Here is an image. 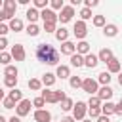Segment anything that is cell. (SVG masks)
Masks as SVG:
<instances>
[{
	"mask_svg": "<svg viewBox=\"0 0 122 122\" xmlns=\"http://www.w3.org/2000/svg\"><path fill=\"white\" fill-rule=\"evenodd\" d=\"M34 53H36V59L46 63V65H59V51L51 44H48V42L38 44Z\"/></svg>",
	"mask_w": 122,
	"mask_h": 122,
	"instance_id": "obj_1",
	"label": "cell"
},
{
	"mask_svg": "<svg viewBox=\"0 0 122 122\" xmlns=\"http://www.w3.org/2000/svg\"><path fill=\"white\" fill-rule=\"evenodd\" d=\"M40 95L44 97V101H46V103H61V101L67 97L63 90H48V88H44Z\"/></svg>",
	"mask_w": 122,
	"mask_h": 122,
	"instance_id": "obj_2",
	"label": "cell"
},
{
	"mask_svg": "<svg viewBox=\"0 0 122 122\" xmlns=\"http://www.w3.org/2000/svg\"><path fill=\"white\" fill-rule=\"evenodd\" d=\"M86 114H88V103L76 101L74 107H72V118H74V120H84Z\"/></svg>",
	"mask_w": 122,
	"mask_h": 122,
	"instance_id": "obj_3",
	"label": "cell"
},
{
	"mask_svg": "<svg viewBox=\"0 0 122 122\" xmlns=\"http://www.w3.org/2000/svg\"><path fill=\"white\" fill-rule=\"evenodd\" d=\"M82 90H84L86 93H90V95H97V92H99V82L93 80V78H84Z\"/></svg>",
	"mask_w": 122,
	"mask_h": 122,
	"instance_id": "obj_4",
	"label": "cell"
},
{
	"mask_svg": "<svg viewBox=\"0 0 122 122\" xmlns=\"http://www.w3.org/2000/svg\"><path fill=\"white\" fill-rule=\"evenodd\" d=\"M72 32H74V36L78 38V40H84L86 38V34H88V27H86V21H76L74 23V27H72Z\"/></svg>",
	"mask_w": 122,
	"mask_h": 122,
	"instance_id": "obj_5",
	"label": "cell"
},
{
	"mask_svg": "<svg viewBox=\"0 0 122 122\" xmlns=\"http://www.w3.org/2000/svg\"><path fill=\"white\" fill-rule=\"evenodd\" d=\"M30 105H32L30 99H23V101H19L17 107H15V114H17L19 118H21V116H27V114L30 112Z\"/></svg>",
	"mask_w": 122,
	"mask_h": 122,
	"instance_id": "obj_6",
	"label": "cell"
},
{
	"mask_svg": "<svg viewBox=\"0 0 122 122\" xmlns=\"http://www.w3.org/2000/svg\"><path fill=\"white\" fill-rule=\"evenodd\" d=\"M15 10H17V4H15V0H4V8H2V11L6 13L8 21H11V19L15 17Z\"/></svg>",
	"mask_w": 122,
	"mask_h": 122,
	"instance_id": "obj_7",
	"label": "cell"
},
{
	"mask_svg": "<svg viewBox=\"0 0 122 122\" xmlns=\"http://www.w3.org/2000/svg\"><path fill=\"white\" fill-rule=\"evenodd\" d=\"M40 17H42V21H44V23H57V21H59V15H57L51 8L42 10V11H40Z\"/></svg>",
	"mask_w": 122,
	"mask_h": 122,
	"instance_id": "obj_8",
	"label": "cell"
},
{
	"mask_svg": "<svg viewBox=\"0 0 122 122\" xmlns=\"http://www.w3.org/2000/svg\"><path fill=\"white\" fill-rule=\"evenodd\" d=\"M11 57L15 59V61H25V57H27V51H25V48H23V44H15V46H11Z\"/></svg>",
	"mask_w": 122,
	"mask_h": 122,
	"instance_id": "obj_9",
	"label": "cell"
},
{
	"mask_svg": "<svg viewBox=\"0 0 122 122\" xmlns=\"http://www.w3.org/2000/svg\"><path fill=\"white\" fill-rule=\"evenodd\" d=\"M59 15V21L61 23H69L71 19H72V15H74V8L69 4V6H65L63 10H61V13H57Z\"/></svg>",
	"mask_w": 122,
	"mask_h": 122,
	"instance_id": "obj_10",
	"label": "cell"
},
{
	"mask_svg": "<svg viewBox=\"0 0 122 122\" xmlns=\"http://www.w3.org/2000/svg\"><path fill=\"white\" fill-rule=\"evenodd\" d=\"M34 122H51V112L46 109H36L34 111Z\"/></svg>",
	"mask_w": 122,
	"mask_h": 122,
	"instance_id": "obj_11",
	"label": "cell"
},
{
	"mask_svg": "<svg viewBox=\"0 0 122 122\" xmlns=\"http://www.w3.org/2000/svg\"><path fill=\"white\" fill-rule=\"evenodd\" d=\"M112 88L111 86H101L99 88V92H97V97L101 99V101H111V97H112Z\"/></svg>",
	"mask_w": 122,
	"mask_h": 122,
	"instance_id": "obj_12",
	"label": "cell"
},
{
	"mask_svg": "<svg viewBox=\"0 0 122 122\" xmlns=\"http://www.w3.org/2000/svg\"><path fill=\"white\" fill-rule=\"evenodd\" d=\"M61 53H63V55H69V57L74 55V53H76V44H72L71 40L63 42V44H61Z\"/></svg>",
	"mask_w": 122,
	"mask_h": 122,
	"instance_id": "obj_13",
	"label": "cell"
},
{
	"mask_svg": "<svg viewBox=\"0 0 122 122\" xmlns=\"http://www.w3.org/2000/svg\"><path fill=\"white\" fill-rule=\"evenodd\" d=\"M97 63H99V57L95 55V53H88L86 57H84V67H88V69H93V67H97Z\"/></svg>",
	"mask_w": 122,
	"mask_h": 122,
	"instance_id": "obj_14",
	"label": "cell"
},
{
	"mask_svg": "<svg viewBox=\"0 0 122 122\" xmlns=\"http://www.w3.org/2000/svg\"><path fill=\"white\" fill-rule=\"evenodd\" d=\"M120 69H122V63L114 57L112 61H109L107 63V72H111V74H118L120 72Z\"/></svg>",
	"mask_w": 122,
	"mask_h": 122,
	"instance_id": "obj_15",
	"label": "cell"
},
{
	"mask_svg": "<svg viewBox=\"0 0 122 122\" xmlns=\"http://www.w3.org/2000/svg\"><path fill=\"white\" fill-rule=\"evenodd\" d=\"M55 76L57 78H71V69H69V65H57V69H55Z\"/></svg>",
	"mask_w": 122,
	"mask_h": 122,
	"instance_id": "obj_16",
	"label": "cell"
},
{
	"mask_svg": "<svg viewBox=\"0 0 122 122\" xmlns=\"http://www.w3.org/2000/svg\"><path fill=\"white\" fill-rule=\"evenodd\" d=\"M97 57H99V61H103V63H109V61H112V59H114L112 50H109V48H103V50L97 53Z\"/></svg>",
	"mask_w": 122,
	"mask_h": 122,
	"instance_id": "obj_17",
	"label": "cell"
},
{
	"mask_svg": "<svg viewBox=\"0 0 122 122\" xmlns=\"http://www.w3.org/2000/svg\"><path fill=\"white\" fill-rule=\"evenodd\" d=\"M114 111H116V105H114L112 101H105V103L101 105V114H105V116L114 114Z\"/></svg>",
	"mask_w": 122,
	"mask_h": 122,
	"instance_id": "obj_18",
	"label": "cell"
},
{
	"mask_svg": "<svg viewBox=\"0 0 122 122\" xmlns=\"http://www.w3.org/2000/svg\"><path fill=\"white\" fill-rule=\"evenodd\" d=\"M103 34H105V36H109V38H112V36H116V34H118V27H116L114 23H107V25L103 27Z\"/></svg>",
	"mask_w": 122,
	"mask_h": 122,
	"instance_id": "obj_19",
	"label": "cell"
},
{
	"mask_svg": "<svg viewBox=\"0 0 122 122\" xmlns=\"http://www.w3.org/2000/svg\"><path fill=\"white\" fill-rule=\"evenodd\" d=\"M42 86H46V88H50V86H53L55 84V80H57V76L53 74V72H46V74H42Z\"/></svg>",
	"mask_w": 122,
	"mask_h": 122,
	"instance_id": "obj_20",
	"label": "cell"
},
{
	"mask_svg": "<svg viewBox=\"0 0 122 122\" xmlns=\"http://www.w3.org/2000/svg\"><path fill=\"white\" fill-rule=\"evenodd\" d=\"M8 27H10V30H13V32H21V30H23V21H21L19 17H13V19L8 23Z\"/></svg>",
	"mask_w": 122,
	"mask_h": 122,
	"instance_id": "obj_21",
	"label": "cell"
},
{
	"mask_svg": "<svg viewBox=\"0 0 122 122\" xmlns=\"http://www.w3.org/2000/svg\"><path fill=\"white\" fill-rule=\"evenodd\" d=\"M76 53H78V55H84V57H86V55L90 53V44H88L86 40H80V42L76 44Z\"/></svg>",
	"mask_w": 122,
	"mask_h": 122,
	"instance_id": "obj_22",
	"label": "cell"
},
{
	"mask_svg": "<svg viewBox=\"0 0 122 122\" xmlns=\"http://www.w3.org/2000/svg\"><path fill=\"white\" fill-rule=\"evenodd\" d=\"M25 15H27L29 23H36V21H38V17H40V11L32 6V8H29V10H27V13H25Z\"/></svg>",
	"mask_w": 122,
	"mask_h": 122,
	"instance_id": "obj_23",
	"label": "cell"
},
{
	"mask_svg": "<svg viewBox=\"0 0 122 122\" xmlns=\"http://www.w3.org/2000/svg\"><path fill=\"white\" fill-rule=\"evenodd\" d=\"M55 38H57L61 44H63V42H67V40H69V30H67L65 27H59V29L55 30Z\"/></svg>",
	"mask_w": 122,
	"mask_h": 122,
	"instance_id": "obj_24",
	"label": "cell"
},
{
	"mask_svg": "<svg viewBox=\"0 0 122 122\" xmlns=\"http://www.w3.org/2000/svg\"><path fill=\"white\" fill-rule=\"evenodd\" d=\"M111 72H107V71H103V72H99V76H97V82L101 84V86H109L111 84Z\"/></svg>",
	"mask_w": 122,
	"mask_h": 122,
	"instance_id": "obj_25",
	"label": "cell"
},
{
	"mask_svg": "<svg viewBox=\"0 0 122 122\" xmlns=\"http://www.w3.org/2000/svg\"><path fill=\"white\" fill-rule=\"evenodd\" d=\"M71 65H72V67H76V69L84 67V55H78V53L71 55Z\"/></svg>",
	"mask_w": 122,
	"mask_h": 122,
	"instance_id": "obj_26",
	"label": "cell"
},
{
	"mask_svg": "<svg viewBox=\"0 0 122 122\" xmlns=\"http://www.w3.org/2000/svg\"><path fill=\"white\" fill-rule=\"evenodd\" d=\"M8 97H10V99H13L15 103H19V101H23V92H21V90H17V88H13V90L8 93Z\"/></svg>",
	"mask_w": 122,
	"mask_h": 122,
	"instance_id": "obj_27",
	"label": "cell"
},
{
	"mask_svg": "<svg viewBox=\"0 0 122 122\" xmlns=\"http://www.w3.org/2000/svg\"><path fill=\"white\" fill-rule=\"evenodd\" d=\"M101 99L97 97V95H90V99H88V107L90 109H101Z\"/></svg>",
	"mask_w": 122,
	"mask_h": 122,
	"instance_id": "obj_28",
	"label": "cell"
},
{
	"mask_svg": "<svg viewBox=\"0 0 122 122\" xmlns=\"http://www.w3.org/2000/svg\"><path fill=\"white\" fill-rule=\"evenodd\" d=\"M27 34H29V36H38V34H40V27H38L36 23H29V27H27Z\"/></svg>",
	"mask_w": 122,
	"mask_h": 122,
	"instance_id": "obj_29",
	"label": "cell"
},
{
	"mask_svg": "<svg viewBox=\"0 0 122 122\" xmlns=\"http://www.w3.org/2000/svg\"><path fill=\"white\" fill-rule=\"evenodd\" d=\"M82 82H84V80H82L80 76H71V78H69V84H71V88H72V90L82 88Z\"/></svg>",
	"mask_w": 122,
	"mask_h": 122,
	"instance_id": "obj_30",
	"label": "cell"
},
{
	"mask_svg": "<svg viewBox=\"0 0 122 122\" xmlns=\"http://www.w3.org/2000/svg\"><path fill=\"white\" fill-rule=\"evenodd\" d=\"M72 107H74V101L71 99V97H65L63 101H61V111H72Z\"/></svg>",
	"mask_w": 122,
	"mask_h": 122,
	"instance_id": "obj_31",
	"label": "cell"
},
{
	"mask_svg": "<svg viewBox=\"0 0 122 122\" xmlns=\"http://www.w3.org/2000/svg\"><path fill=\"white\" fill-rule=\"evenodd\" d=\"M4 86L13 90V88L17 86V76H4Z\"/></svg>",
	"mask_w": 122,
	"mask_h": 122,
	"instance_id": "obj_32",
	"label": "cell"
},
{
	"mask_svg": "<svg viewBox=\"0 0 122 122\" xmlns=\"http://www.w3.org/2000/svg\"><path fill=\"white\" fill-rule=\"evenodd\" d=\"M29 88H30L32 92L42 90V80H38V78H30V80H29Z\"/></svg>",
	"mask_w": 122,
	"mask_h": 122,
	"instance_id": "obj_33",
	"label": "cell"
},
{
	"mask_svg": "<svg viewBox=\"0 0 122 122\" xmlns=\"http://www.w3.org/2000/svg\"><path fill=\"white\" fill-rule=\"evenodd\" d=\"M11 59H13V57H11V53H10V51H0V63H2V65H6V67H8Z\"/></svg>",
	"mask_w": 122,
	"mask_h": 122,
	"instance_id": "obj_34",
	"label": "cell"
},
{
	"mask_svg": "<svg viewBox=\"0 0 122 122\" xmlns=\"http://www.w3.org/2000/svg\"><path fill=\"white\" fill-rule=\"evenodd\" d=\"M17 67L15 65H8L6 69H4V76H17Z\"/></svg>",
	"mask_w": 122,
	"mask_h": 122,
	"instance_id": "obj_35",
	"label": "cell"
},
{
	"mask_svg": "<svg viewBox=\"0 0 122 122\" xmlns=\"http://www.w3.org/2000/svg\"><path fill=\"white\" fill-rule=\"evenodd\" d=\"M92 19V10L90 8H82L80 10V21H88Z\"/></svg>",
	"mask_w": 122,
	"mask_h": 122,
	"instance_id": "obj_36",
	"label": "cell"
},
{
	"mask_svg": "<svg viewBox=\"0 0 122 122\" xmlns=\"http://www.w3.org/2000/svg\"><path fill=\"white\" fill-rule=\"evenodd\" d=\"M93 25H95V27H105V25H107L105 15H93Z\"/></svg>",
	"mask_w": 122,
	"mask_h": 122,
	"instance_id": "obj_37",
	"label": "cell"
},
{
	"mask_svg": "<svg viewBox=\"0 0 122 122\" xmlns=\"http://www.w3.org/2000/svg\"><path fill=\"white\" fill-rule=\"evenodd\" d=\"M44 105H46V101H44L42 95H38V97L32 99V107H36V109H44Z\"/></svg>",
	"mask_w": 122,
	"mask_h": 122,
	"instance_id": "obj_38",
	"label": "cell"
},
{
	"mask_svg": "<svg viewBox=\"0 0 122 122\" xmlns=\"http://www.w3.org/2000/svg\"><path fill=\"white\" fill-rule=\"evenodd\" d=\"M48 4H50L48 0H34V8H36L38 11H42V10H46V8H48Z\"/></svg>",
	"mask_w": 122,
	"mask_h": 122,
	"instance_id": "obj_39",
	"label": "cell"
},
{
	"mask_svg": "<svg viewBox=\"0 0 122 122\" xmlns=\"http://www.w3.org/2000/svg\"><path fill=\"white\" fill-rule=\"evenodd\" d=\"M50 6H51V10L55 11V10H63V8H65V2H63V0H51Z\"/></svg>",
	"mask_w": 122,
	"mask_h": 122,
	"instance_id": "obj_40",
	"label": "cell"
},
{
	"mask_svg": "<svg viewBox=\"0 0 122 122\" xmlns=\"http://www.w3.org/2000/svg\"><path fill=\"white\" fill-rule=\"evenodd\" d=\"M2 105H4V109H15V107H17V103H15L13 99H10V97H6V99L2 101Z\"/></svg>",
	"mask_w": 122,
	"mask_h": 122,
	"instance_id": "obj_41",
	"label": "cell"
},
{
	"mask_svg": "<svg viewBox=\"0 0 122 122\" xmlns=\"http://www.w3.org/2000/svg\"><path fill=\"white\" fill-rule=\"evenodd\" d=\"M88 114H90V118H99L101 116V109H90L88 107Z\"/></svg>",
	"mask_w": 122,
	"mask_h": 122,
	"instance_id": "obj_42",
	"label": "cell"
},
{
	"mask_svg": "<svg viewBox=\"0 0 122 122\" xmlns=\"http://www.w3.org/2000/svg\"><path fill=\"white\" fill-rule=\"evenodd\" d=\"M55 25H57V23H44V30H46V32H55V30H57Z\"/></svg>",
	"mask_w": 122,
	"mask_h": 122,
	"instance_id": "obj_43",
	"label": "cell"
},
{
	"mask_svg": "<svg viewBox=\"0 0 122 122\" xmlns=\"http://www.w3.org/2000/svg\"><path fill=\"white\" fill-rule=\"evenodd\" d=\"M10 32V27L6 25V23H0V36H4L6 38V34Z\"/></svg>",
	"mask_w": 122,
	"mask_h": 122,
	"instance_id": "obj_44",
	"label": "cell"
},
{
	"mask_svg": "<svg viewBox=\"0 0 122 122\" xmlns=\"http://www.w3.org/2000/svg\"><path fill=\"white\" fill-rule=\"evenodd\" d=\"M97 4H99L97 0H84V8H90V10H92V8H95Z\"/></svg>",
	"mask_w": 122,
	"mask_h": 122,
	"instance_id": "obj_45",
	"label": "cell"
},
{
	"mask_svg": "<svg viewBox=\"0 0 122 122\" xmlns=\"http://www.w3.org/2000/svg\"><path fill=\"white\" fill-rule=\"evenodd\" d=\"M8 48V38H4V36H0V51H4Z\"/></svg>",
	"mask_w": 122,
	"mask_h": 122,
	"instance_id": "obj_46",
	"label": "cell"
},
{
	"mask_svg": "<svg viewBox=\"0 0 122 122\" xmlns=\"http://www.w3.org/2000/svg\"><path fill=\"white\" fill-rule=\"evenodd\" d=\"M97 122H111V120H109V116H105V114H101V116L97 118Z\"/></svg>",
	"mask_w": 122,
	"mask_h": 122,
	"instance_id": "obj_47",
	"label": "cell"
},
{
	"mask_svg": "<svg viewBox=\"0 0 122 122\" xmlns=\"http://www.w3.org/2000/svg\"><path fill=\"white\" fill-rule=\"evenodd\" d=\"M61 122H76V120H74L72 116H63V118H61Z\"/></svg>",
	"mask_w": 122,
	"mask_h": 122,
	"instance_id": "obj_48",
	"label": "cell"
},
{
	"mask_svg": "<svg viewBox=\"0 0 122 122\" xmlns=\"http://www.w3.org/2000/svg\"><path fill=\"white\" fill-rule=\"evenodd\" d=\"M4 21H8V17H6V13L0 10V23H4Z\"/></svg>",
	"mask_w": 122,
	"mask_h": 122,
	"instance_id": "obj_49",
	"label": "cell"
},
{
	"mask_svg": "<svg viewBox=\"0 0 122 122\" xmlns=\"http://www.w3.org/2000/svg\"><path fill=\"white\" fill-rule=\"evenodd\" d=\"M114 114H118V116H122V107H120V105H116V111H114Z\"/></svg>",
	"mask_w": 122,
	"mask_h": 122,
	"instance_id": "obj_50",
	"label": "cell"
},
{
	"mask_svg": "<svg viewBox=\"0 0 122 122\" xmlns=\"http://www.w3.org/2000/svg\"><path fill=\"white\" fill-rule=\"evenodd\" d=\"M4 99H6V93H4V90H2V88H0V103H2V101H4Z\"/></svg>",
	"mask_w": 122,
	"mask_h": 122,
	"instance_id": "obj_51",
	"label": "cell"
},
{
	"mask_svg": "<svg viewBox=\"0 0 122 122\" xmlns=\"http://www.w3.org/2000/svg\"><path fill=\"white\" fill-rule=\"evenodd\" d=\"M8 122H21V118H19V116H11Z\"/></svg>",
	"mask_w": 122,
	"mask_h": 122,
	"instance_id": "obj_52",
	"label": "cell"
},
{
	"mask_svg": "<svg viewBox=\"0 0 122 122\" xmlns=\"http://www.w3.org/2000/svg\"><path fill=\"white\" fill-rule=\"evenodd\" d=\"M118 84H120V86H122V71H120V72H118Z\"/></svg>",
	"mask_w": 122,
	"mask_h": 122,
	"instance_id": "obj_53",
	"label": "cell"
},
{
	"mask_svg": "<svg viewBox=\"0 0 122 122\" xmlns=\"http://www.w3.org/2000/svg\"><path fill=\"white\" fill-rule=\"evenodd\" d=\"M80 122H92V118H84V120H80Z\"/></svg>",
	"mask_w": 122,
	"mask_h": 122,
	"instance_id": "obj_54",
	"label": "cell"
},
{
	"mask_svg": "<svg viewBox=\"0 0 122 122\" xmlns=\"http://www.w3.org/2000/svg\"><path fill=\"white\" fill-rule=\"evenodd\" d=\"M0 122H8V120H6V118H4L2 114H0Z\"/></svg>",
	"mask_w": 122,
	"mask_h": 122,
	"instance_id": "obj_55",
	"label": "cell"
},
{
	"mask_svg": "<svg viewBox=\"0 0 122 122\" xmlns=\"http://www.w3.org/2000/svg\"><path fill=\"white\" fill-rule=\"evenodd\" d=\"M0 8H4V2H2V0H0Z\"/></svg>",
	"mask_w": 122,
	"mask_h": 122,
	"instance_id": "obj_56",
	"label": "cell"
},
{
	"mask_svg": "<svg viewBox=\"0 0 122 122\" xmlns=\"http://www.w3.org/2000/svg\"><path fill=\"white\" fill-rule=\"evenodd\" d=\"M118 105H120V107H122V97H120V101H118Z\"/></svg>",
	"mask_w": 122,
	"mask_h": 122,
	"instance_id": "obj_57",
	"label": "cell"
}]
</instances>
